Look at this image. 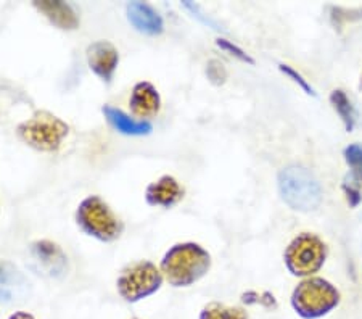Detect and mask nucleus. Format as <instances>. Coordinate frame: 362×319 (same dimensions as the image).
<instances>
[{"label": "nucleus", "instance_id": "obj_1", "mask_svg": "<svg viewBox=\"0 0 362 319\" xmlns=\"http://www.w3.org/2000/svg\"><path fill=\"white\" fill-rule=\"evenodd\" d=\"M211 268V255L194 242L176 243L165 253L160 271L173 287H190Z\"/></svg>", "mask_w": 362, "mask_h": 319}, {"label": "nucleus", "instance_id": "obj_2", "mask_svg": "<svg viewBox=\"0 0 362 319\" xmlns=\"http://www.w3.org/2000/svg\"><path fill=\"white\" fill-rule=\"evenodd\" d=\"M76 224L86 236L112 243L124 232V224L107 202L98 195H89L79 203L76 210Z\"/></svg>", "mask_w": 362, "mask_h": 319}, {"label": "nucleus", "instance_id": "obj_3", "mask_svg": "<svg viewBox=\"0 0 362 319\" xmlns=\"http://www.w3.org/2000/svg\"><path fill=\"white\" fill-rule=\"evenodd\" d=\"M279 192L288 207L300 211L316 210L322 200L319 181L303 166H288L279 173Z\"/></svg>", "mask_w": 362, "mask_h": 319}, {"label": "nucleus", "instance_id": "obj_4", "mask_svg": "<svg viewBox=\"0 0 362 319\" xmlns=\"http://www.w3.org/2000/svg\"><path fill=\"white\" fill-rule=\"evenodd\" d=\"M16 134L37 152H57L69 134V126L54 113L40 110L18 124Z\"/></svg>", "mask_w": 362, "mask_h": 319}, {"label": "nucleus", "instance_id": "obj_5", "mask_svg": "<svg viewBox=\"0 0 362 319\" xmlns=\"http://www.w3.org/2000/svg\"><path fill=\"white\" fill-rule=\"evenodd\" d=\"M163 281L165 277L155 263L148 260H140L122 268L116 279V290L126 303H137L158 292Z\"/></svg>", "mask_w": 362, "mask_h": 319}, {"label": "nucleus", "instance_id": "obj_6", "mask_svg": "<svg viewBox=\"0 0 362 319\" xmlns=\"http://www.w3.org/2000/svg\"><path fill=\"white\" fill-rule=\"evenodd\" d=\"M340 301L338 290L320 277H311L303 281L291 295V305L295 311L306 319H314L327 315Z\"/></svg>", "mask_w": 362, "mask_h": 319}, {"label": "nucleus", "instance_id": "obj_7", "mask_svg": "<svg viewBox=\"0 0 362 319\" xmlns=\"http://www.w3.org/2000/svg\"><path fill=\"white\" fill-rule=\"evenodd\" d=\"M327 257L325 243L314 234L298 236L285 252V263L291 274L308 276L324 265Z\"/></svg>", "mask_w": 362, "mask_h": 319}, {"label": "nucleus", "instance_id": "obj_8", "mask_svg": "<svg viewBox=\"0 0 362 319\" xmlns=\"http://www.w3.org/2000/svg\"><path fill=\"white\" fill-rule=\"evenodd\" d=\"M28 266L47 279H63L69 271L66 253L52 240H36L28 248Z\"/></svg>", "mask_w": 362, "mask_h": 319}, {"label": "nucleus", "instance_id": "obj_9", "mask_svg": "<svg viewBox=\"0 0 362 319\" xmlns=\"http://www.w3.org/2000/svg\"><path fill=\"white\" fill-rule=\"evenodd\" d=\"M31 281L13 263L0 260V305H13L29 300Z\"/></svg>", "mask_w": 362, "mask_h": 319}, {"label": "nucleus", "instance_id": "obj_10", "mask_svg": "<svg viewBox=\"0 0 362 319\" xmlns=\"http://www.w3.org/2000/svg\"><path fill=\"white\" fill-rule=\"evenodd\" d=\"M87 65L95 76L100 78L103 83L110 84L119 65V52L108 40H97L92 42L86 50Z\"/></svg>", "mask_w": 362, "mask_h": 319}, {"label": "nucleus", "instance_id": "obj_11", "mask_svg": "<svg viewBox=\"0 0 362 319\" xmlns=\"http://www.w3.org/2000/svg\"><path fill=\"white\" fill-rule=\"evenodd\" d=\"M129 107L136 120L147 121L158 115L161 108V97L156 87L148 81H140L132 87Z\"/></svg>", "mask_w": 362, "mask_h": 319}, {"label": "nucleus", "instance_id": "obj_12", "mask_svg": "<svg viewBox=\"0 0 362 319\" xmlns=\"http://www.w3.org/2000/svg\"><path fill=\"white\" fill-rule=\"evenodd\" d=\"M184 199V189L176 178L165 174L145 189V202L150 207L173 208Z\"/></svg>", "mask_w": 362, "mask_h": 319}, {"label": "nucleus", "instance_id": "obj_13", "mask_svg": "<svg viewBox=\"0 0 362 319\" xmlns=\"http://www.w3.org/2000/svg\"><path fill=\"white\" fill-rule=\"evenodd\" d=\"M127 21L136 31L147 36H160L165 31V21L151 5L145 2H131L126 7Z\"/></svg>", "mask_w": 362, "mask_h": 319}, {"label": "nucleus", "instance_id": "obj_14", "mask_svg": "<svg viewBox=\"0 0 362 319\" xmlns=\"http://www.w3.org/2000/svg\"><path fill=\"white\" fill-rule=\"evenodd\" d=\"M102 112L105 115V118H107L108 124L122 136L142 137L151 134V131H153V126H151L150 121H140L136 118H131L129 115L116 107L105 105L102 108Z\"/></svg>", "mask_w": 362, "mask_h": 319}, {"label": "nucleus", "instance_id": "obj_15", "mask_svg": "<svg viewBox=\"0 0 362 319\" xmlns=\"http://www.w3.org/2000/svg\"><path fill=\"white\" fill-rule=\"evenodd\" d=\"M34 7L58 29L74 31L79 28L78 15L69 4L58 2V0H40V2H34Z\"/></svg>", "mask_w": 362, "mask_h": 319}, {"label": "nucleus", "instance_id": "obj_16", "mask_svg": "<svg viewBox=\"0 0 362 319\" xmlns=\"http://www.w3.org/2000/svg\"><path fill=\"white\" fill-rule=\"evenodd\" d=\"M200 319H248V315L247 311L237 308V306H227L213 301L202 310Z\"/></svg>", "mask_w": 362, "mask_h": 319}, {"label": "nucleus", "instance_id": "obj_17", "mask_svg": "<svg viewBox=\"0 0 362 319\" xmlns=\"http://www.w3.org/2000/svg\"><path fill=\"white\" fill-rule=\"evenodd\" d=\"M330 100L334 103V107L337 110V113L340 115V118L343 120L344 126H346L348 131H353L354 123H356V112L349 102V98L346 97L343 91H335L334 94L330 95Z\"/></svg>", "mask_w": 362, "mask_h": 319}, {"label": "nucleus", "instance_id": "obj_18", "mask_svg": "<svg viewBox=\"0 0 362 319\" xmlns=\"http://www.w3.org/2000/svg\"><path fill=\"white\" fill-rule=\"evenodd\" d=\"M344 156H346L348 165L353 168L354 178L362 181V145H349V147L344 150Z\"/></svg>", "mask_w": 362, "mask_h": 319}, {"label": "nucleus", "instance_id": "obj_19", "mask_svg": "<svg viewBox=\"0 0 362 319\" xmlns=\"http://www.w3.org/2000/svg\"><path fill=\"white\" fill-rule=\"evenodd\" d=\"M216 44H218V47H221L223 50L230 52V55L237 57L238 60H242L245 63H250V65H255L253 58H251L248 54H245V52L240 47H237V45H233L232 42H229L227 39H218V40H216Z\"/></svg>", "mask_w": 362, "mask_h": 319}, {"label": "nucleus", "instance_id": "obj_20", "mask_svg": "<svg viewBox=\"0 0 362 319\" xmlns=\"http://www.w3.org/2000/svg\"><path fill=\"white\" fill-rule=\"evenodd\" d=\"M206 73H208V78L211 79V83L214 84H223L227 78V73L223 66V63L218 60H211L208 63Z\"/></svg>", "mask_w": 362, "mask_h": 319}, {"label": "nucleus", "instance_id": "obj_21", "mask_svg": "<svg viewBox=\"0 0 362 319\" xmlns=\"http://www.w3.org/2000/svg\"><path fill=\"white\" fill-rule=\"evenodd\" d=\"M280 69H282V71L287 74V76H290V78H293V81L295 83H298L300 84L303 89L306 91V94H311V95H316V92H314V89L311 86H309L305 79H303V76L301 74H298L295 69H291L288 65H280Z\"/></svg>", "mask_w": 362, "mask_h": 319}, {"label": "nucleus", "instance_id": "obj_22", "mask_svg": "<svg viewBox=\"0 0 362 319\" xmlns=\"http://www.w3.org/2000/svg\"><path fill=\"white\" fill-rule=\"evenodd\" d=\"M8 319H36L34 318L31 313H26V311H15L13 315H10Z\"/></svg>", "mask_w": 362, "mask_h": 319}, {"label": "nucleus", "instance_id": "obj_23", "mask_svg": "<svg viewBox=\"0 0 362 319\" xmlns=\"http://www.w3.org/2000/svg\"><path fill=\"white\" fill-rule=\"evenodd\" d=\"M361 87H362V78H361Z\"/></svg>", "mask_w": 362, "mask_h": 319}]
</instances>
